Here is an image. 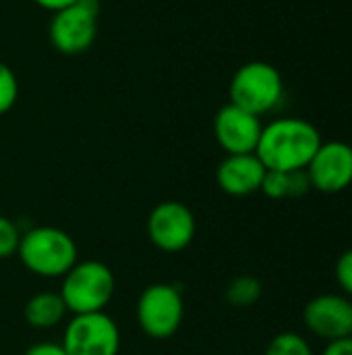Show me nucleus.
Instances as JSON below:
<instances>
[{"label":"nucleus","mask_w":352,"mask_h":355,"mask_svg":"<svg viewBox=\"0 0 352 355\" xmlns=\"http://www.w3.org/2000/svg\"><path fill=\"white\" fill-rule=\"evenodd\" d=\"M19 241H21V233L17 225L10 218L0 216V260L15 256L19 250Z\"/></svg>","instance_id":"18"},{"label":"nucleus","mask_w":352,"mask_h":355,"mask_svg":"<svg viewBox=\"0 0 352 355\" xmlns=\"http://www.w3.org/2000/svg\"><path fill=\"white\" fill-rule=\"evenodd\" d=\"M62 347L68 355H118V324L106 312L73 314L64 329Z\"/></svg>","instance_id":"7"},{"label":"nucleus","mask_w":352,"mask_h":355,"mask_svg":"<svg viewBox=\"0 0 352 355\" xmlns=\"http://www.w3.org/2000/svg\"><path fill=\"white\" fill-rule=\"evenodd\" d=\"M116 289L114 272L100 260L77 262L64 277L60 295L64 306L73 314L104 312Z\"/></svg>","instance_id":"4"},{"label":"nucleus","mask_w":352,"mask_h":355,"mask_svg":"<svg viewBox=\"0 0 352 355\" xmlns=\"http://www.w3.org/2000/svg\"><path fill=\"white\" fill-rule=\"evenodd\" d=\"M319 355H352V337L328 341Z\"/></svg>","instance_id":"20"},{"label":"nucleus","mask_w":352,"mask_h":355,"mask_svg":"<svg viewBox=\"0 0 352 355\" xmlns=\"http://www.w3.org/2000/svg\"><path fill=\"white\" fill-rule=\"evenodd\" d=\"M303 324L315 339L352 337V300L344 293H322L303 308Z\"/></svg>","instance_id":"10"},{"label":"nucleus","mask_w":352,"mask_h":355,"mask_svg":"<svg viewBox=\"0 0 352 355\" xmlns=\"http://www.w3.org/2000/svg\"><path fill=\"white\" fill-rule=\"evenodd\" d=\"M197 225L195 216L189 206L183 202H160L147 218V235L149 241L168 254L183 252L185 248L191 245L195 237Z\"/></svg>","instance_id":"8"},{"label":"nucleus","mask_w":352,"mask_h":355,"mask_svg":"<svg viewBox=\"0 0 352 355\" xmlns=\"http://www.w3.org/2000/svg\"><path fill=\"white\" fill-rule=\"evenodd\" d=\"M33 2H35L37 6L50 10V12H56V10H60V8H64V6L77 2V0H33Z\"/></svg>","instance_id":"22"},{"label":"nucleus","mask_w":352,"mask_h":355,"mask_svg":"<svg viewBox=\"0 0 352 355\" xmlns=\"http://www.w3.org/2000/svg\"><path fill=\"white\" fill-rule=\"evenodd\" d=\"M263 355H315V352H313L309 339H305L299 333L286 331V333L276 335L270 341Z\"/></svg>","instance_id":"16"},{"label":"nucleus","mask_w":352,"mask_h":355,"mask_svg":"<svg viewBox=\"0 0 352 355\" xmlns=\"http://www.w3.org/2000/svg\"><path fill=\"white\" fill-rule=\"evenodd\" d=\"M266 166L255 154H226L216 168L220 189L232 198H245L261 189Z\"/></svg>","instance_id":"12"},{"label":"nucleus","mask_w":352,"mask_h":355,"mask_svg":"<svg viewBox=\"0 0 352 355\" xmlns=\"http://www.w3.org/2000/svg\"><path fill=\"white\" fill-rule=\"evenodd\" d=\"M317 127L299 116H280L261 129L255 156L268 171H303L322 146Z\"/></svg>","instance_id":"1"},{"label":"nucleus","mask_w":352,"mask_h":355,"mask_svg":"<svg viewBox=\"0 0 352 355\" xmlns=\"http://www.w3.org/2000/svg\"><path fill=\"white\" fill-rule=\"evenodd\" d=\"M17 254L29 272L44 279L64 277L77 264L75 239L56 227H33L23 233Z\"/></svg>","instance_id":"2"},{"label":"nucleus","mask_w":352,"mask_h":355,"mask_svg":"<svg viewBox=\"0 0 352 355\" xmlns=\"http://www.w3.org/2000/svg\"><path fill=\"white\" fill-rule=\"evenodd\" d=\"M261 129L259 116L230 102L214 116V137L226 154H255Z\"/></svg>","instance_id":"11"},{"label":"nucleus","mask_w":352,"mask_h":355,"mask_svg":"<svg viewBox=\"0 0 352 355\" xmlns=\"http://www.w3.org/2000/svg\"><path fill=\"white\" fill-rule=\"evenodd\" d=\"M263 293V285L259 279L255 277H249V275H243V277H237L232 279L228 285H226V291H224V297L226 302L232 306V308H251L259 302Z\"/></svg>","instance_id":"15"},{"label":"nucleus","mask_w":352,"mask_h":355,"mask_svg":"<svg viewBox=\"0 0 352 355\" xmlns=\"http://www.w3.org/2000/svg\"><path fill=\"white\" fill-rule=\"evenodd\" d=\"M66 306L60 293H52V291H44L33 295L27 304H25V320L29 327L33 329H52L56 324L62 322V318L66 316Z\"/></svg>","instance_id":"13"},{"label":"nucleus","mask_w":352,"mask_h":355,"mask_svg":"<svg viewBox=\"0 0 352 355\" xmlns=\"http://www.w3.org/2000/svg\"><path fill=\"white\" fill-rule=\"evenodd\" d=\"M185 316L183 295L174 285L156 283L141 291L137 302V320L141 331L151 339L172 337Z\"/></svg>","instance_id":"6"},{"label":"nucleus","mask_w":352,"mask_h":355,"mask_svg":"<svg viewBox=\"0 0 352 355\" xmlns=\"http://www.w3.org/2000/svg\"><path fill=\"white\" fill-rule=\"evenodd\" d=\"M230 104L261 116L280 106L284 98V81L280 71L266 60L245 62L230 79Z\"/></svg>","instance_id":"3"},{"label":"nucleus","mask_w":352,"mask_h":355,"mask_svg":"<svg viewBox=\"0 0 352 355\" xmlns=\"http://www.w3.org/2000/svg\"><path fill=\"white\" fill-rule=\"evenodd\" d=\"M98 0H77L52 15L50 21V42L66 56H77L87 52L98 35Z\"/></svg>","instance_id":"5"},{"label":"nucleus","mask_w":352,"mask_h":355,"mask_svg":"<svg viewBox=\"0 0 352 355\" xmlns=\"http://www.w3.org/2000/svg\"><path fill=\"white\" fill-rule=\"evenodd\" d=\"M25 355H68L64 352L62 343H35L31 345Z\"/></svg>","instance_id":"21"},{"label":"nucleus","mask_w":352,"mask_h":355,"mask_svg":"<svg viewBox=\"0 0 352 355\" xmlns=\"http://www.w3.org/2000/svg\"><path fill=\"white\" fill-rule=\"evenodd\" d=\"M19 98V81L8 64L0 60V116L6 114Z\"/></svg>","instance_id":"17"},{"label":"nucleus","mask_w":352,"mask_h":355,"mask_svg":"<svg viewBox=\"0 0 352 355\" xmlns=\"http://www.w3.org/2000/svg\"><path fill=\"white\" fill-rule=\"evenodd\" d=\"M334 279L342 289V293L352 300V248L338 256L334 266Z\"/></svg>","instance_id":"19"},{"label":"nucleus","mask_w":352,"mask_h":355,"mask_svg":"<svg viewBox=\"0 0 352 355\" xmlns=\"http://www.w3.org/2000/svg\"><path fill=\"white\" fill-rule=\"evenodd\" d=\"M311 189L336 196L352 185V146L346 141H322L315 156L307 164Z\"/></svg>","instance_id":"9"},{"label":"nucleus","mask_w":352,"mask_h":355,"mask_svg":"<svg viewBox=\"0 0 352 355\" xmlns=\"http://www.w3.org/2000/svg\"><path fill=\"white\" fill-rule=\"evenodd\" d=\"M270 200H288V198H303L311 191V181L307 171H266L261 189Z\"/></svg>","instance_id":"14"}]
</instances>
